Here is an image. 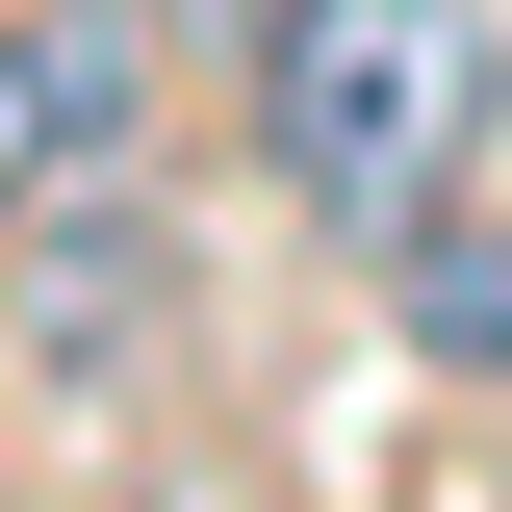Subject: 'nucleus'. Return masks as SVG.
Wrapping results in <instances>:
<instances>
[{"label":"nucleus","mask_w":512,"mask_h":512,"mask_svg":"<svg viewBox=\"0 0 512 512\" xmlns=\"http://www.w3.org/2000/svg\"><path fill=\"white\" fill-rule=\"evenodd\" d=\"M487 103H512L487 0H282V26H256V154H282V205H308L333 256L410 231V205L487 154Z\"/></svg>","instance_id":"nucleus-1"},{"label":"nucleus","mask_w":512,"mask_h":512,"mask_svg":"<svg viewBox=\"0 0 512 512\" xmlns=\"http://www.w3.org/2000/svg\"><path fill=\"white\" fill-rule=\"evenodd\" d=\"M128 154H154V26L128 0H0V231L103 205Z\"/></svg>","instance_id":"nucleus-2"},{"label":"nucleus","mask_w":512,"mask_h":512,"mask_svg":"<svg viewBox=\"0 0 512 512\" xmlns=\"http://www.w3.org/2000/svg\"><path fill=\"white\" fill-rule=\"evenodd\" d=\"M154 282H180V256L128 231V180H103V205H26V359H52V384L154 359Z\"/></svg>","instance_id":"nucleus-3"},{"label":"nucleus","mask_w":512,"mask_h":512,"mask_svg":"<svg viewBox=\"0 0 512 512\" xmlns=\"http://www.w3.org/2000/svg\"><path fill=\"white\" fill-rule=\"evenodd\" d=\"M384 333H410V359L436 384H512V205H410V231H384Z\"/></svg>","instance_id":"nucleus-4"},{"label":"nucleus","mask_w":512,"mask_h":512,"mask_svg":"<svg viewBox=\"0 0 512 512\" xmlns=\"http://www.w3.org/2000/svg\"><path fill=\"white\" fill-rule=\"evenodd\" d=\"M256 26H282V0H231V52H256Z\"/></svg>","instance_id":"nucleus-5"}]
</instances>
